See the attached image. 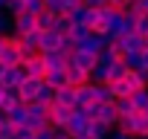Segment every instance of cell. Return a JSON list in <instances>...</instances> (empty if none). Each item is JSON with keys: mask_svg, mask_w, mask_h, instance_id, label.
<instances>
[{"mask_svg": "<svg viewBox=\"0 0 148 139\" xmlns=\"http://www.w3.org/2000/svg\"><path fill=\"white\" fill-rule=\"evenodd\" d=\"M23 78H26V73H23L21 64H12V67L0 70V87H18Z\"/></svg>", "mask_w": 148, "mask_h": 139, "instance_id": "cell-3", "label": "cell"}, {"mask_svg": "<svg viewBox=\"0 0 148 139\" xmlns=\"http://www.w3.org/2000/svg\"><path fill=\"white\" fill-rule=\"evenodd\" d=\"M82 6H87V9H102V6H108V0H82Z\"/></svg>", "mask_w": 148, "mask_h": 139, "instance_id": "cell-40", "label": "cell"}, {"mask_svg": "<svg viewBox=\"0 0 148 139\" xmlns=\"http://www.w3.org/2000/svg\"><path fill=\"white\" fill-rule=\"evenodd\" d=\"M87 81H90V76L84 73V70H76V67L67 64V84H70V87H82V84H87Z\"/></svg>", "mask_w": 148, "mask_h": 139, "instance_id": "cell-19", "label": "cell"}, {"mask_svg": "<svg viewBox=\"0 0 148 139\" xmlns=\"http://www.w3.org/2000/svg\"><path fill=\"white\" fill-rule=\"evenodd\" d=\"M108 6L116 9V12H125V9L131 6V0H108Z\"/></svg>", "mask_w": 148, "mask_h": 139, "instance_id": "cell-37", "label": "cell"}, {"mask_svg": "<svg viewBox=\"0 0 148 139\" xmlns=\"http://www.w3.org/2000/svg\"><path fill=\"white\" fill-rule=\"evenodd\" d=\"M70 26H73V20H70L67 15H55V20H52V32L67 35V32H70Z\"/></svg>", "mask_w": 148, "mask_h": 139, "instance_id": "cell-25", "label": "cell"}, {"mask_svg": "<svg viewBox=\"0 0 148 139\" xmlns=\"http://www.w3.org/2000/svg\"><path fill=\"white\" fill-rule=\"evenodd\" d=\"M0 70H3V64H0Z\"/></svg>", "mask_w": 148, "mask_h": 139, "instance_id": "cell-48", "label": "cell"}, {"mask_svg": "<svg viewBox=\"0 0 148 139\" xmlns=\"http://www.w3.org/2000/svg\"><path fill=\"white\" fill-rule=\"evenodd\" d=\"M18 38H21V44H23V46H38V41H41V29L35 26V29H29V32L18 35Z\"/></svg>", "mask_w": 148, "mask_h": 139, "instance_id": "cell-28", "label": "cell"}, {"mask_svg": "<svg viewBox=\"0 0 148 139\" xmlns=\"http://www.w3.org/2000/svg\"><path fill=\"white\" fill-rule=\"evenodd\" d=\"M0 96H3V87H0Z\"/></svg>", "mask_w": 148, "mask_h": 139, "instance_id": "cell-46", "label": "cell"}, {"mask_svg": "<svg viewBox=\"0 0 148 139\" xmlns=\"http://www.w3.org/2000/svg\"><path fill=\"white\" fill-rule=\"evenodd\" d=\"M6 119H9L15 127H23V125H26V104H23V102H21V104H15V107L6 113Z\"/></svg>", "mask_w": 148, "mask_h": 139, "instance_id": "cell-20", "label": "cell"}, {"mask_svg": "<svg viewBox=\"0 0 148 139\" xmlns=\"http://www.w3.org/2000/svg\"><path fill=\"white\" fill-rule=\"evenodd\" d=\"M87 104H93V81L76 87V107H87Z\"/></svg>", "mask_w": 148, "mask_h": 139, "instance_id": "cell-18", "label": "cell"}, {"mask_svg": "<svg viewBox=\"0 0 148 139\" xmlns=\"http://www.w3.org/2000/svg\"><path fill=\"white\" fill-rule=\"evenodd\" d=\"M52 133H55V127H44V130H35L32 139H52Z\"/></svg>", "mask_w": 148, "mask_h": 139, "instance_id": "cell-38", "label": "cell"}, {"mask_svg": "<svg viewBox=\"0 0 148 139\" xmlns=\"http://www.w3.org/2000/svg\"><path fill=\"white\" fill-rule=\"evenodd\" d=\"M139 139H148V136H139Z\"/></svg>", "mask_w": 148, "mask_h": 139, "instance_id": "cell-47", "label": "cell"}, {"mask_svg": "<svg viewBox=\"0 0 148 139\" xmlns=\"http://www.w3.org/2000/svg\"><path fill=\"white\" fill-rule=\"evenodd\" d=\"M116 44H119L122 52H142V49H145V41H142V35H136V32H125L122 38H116Z\"/></svg>", "mask_w": 148, "mask_h": 139, "instance_id": "cell-6", "label": "cell"}, {"mask_svg": "<svg viewBox=\"0 0 148 139\" xmlns=\"http://www.w3.org/2000/svg\"><path fill=\"white\" fill-rule=\"evenodd\" d=\"M0 35H12V15L0 9Z\"/></svg>", "mask_w": 148, "mask_h": 139, "instance_id": "cell-32", "label": "cell"}, {"mask_svg": "<svg viewBox=\"0 0 148 139\" xmlns=\"http://www.w3.org/2000/svg\"><path fill=\"white\" fill-rule=\"evenodd\" d=\"M15 125L9 122V119H3V122H0V139H15Z\"/></svg>", "mask_w": 148, "mask_h": 139, "instance_id": "cell-33", "label": "cell"}, {"mask_svg": "<svg viewBox=\"0 0 148 139\" xmlns=\"http://www.w3.org/2000/svg\"><path fill=\"white\" fill-rule=\"evenodd\" d=\"M21 67H23V73H26L29 78H44V73H47V67H44L41 55H38V58H32V61H23Z\"/></svg>", "mask_w": 148, "mask_h": 139, "instance_id": "cell-17", "label": "cell"}, {"mask_svg": "<svg viewBox=\"0 0 148 139\" xmlns=\"http://www.w3.org/2000/svg\"><path fill=\"white\" fill-rule=\"evenodd\" d=\"M21 38L18 35H6L3 41V49H0V64L3 67H12V64H21Z\"/></svg>", "mask_w": 148, "mask_h": 139, "instance_id": "cell-1", "label": "cell"}, {"mask_svg": "<svg viewBox=\"0 0 148 139\" xmlns=\"http://www.w3.org/2000/svg\"><path fill=\"white\" fill-rule=\"evenodd\" d=\"M125 73H128V67H125L122 61H113V64H110V70H108V84H110V81H119Z\"/></svg>", "mask_w": 148, "mask_h": 139, "instance_id": "cell-27", "label": "cell"}, {"mask_svg": "<svg viewBox=\"0 0 148 139\" xmlns=\"http://www.w3.org/2000/svg\"><path fill=\"white\" fill-rule=\"evenodd\" d=\"M93 102H96V104H108V102H113L110 87H108V84H93Z\"/></svg>", "mask_w": 148, "mask_h": 139, "instance_id": "cell-21", "label": "cell"}, {"mask_svg": "<svg viewBox=\"0 0 148 139\" xmlns=\"http://www.w3.org/2000/svg\"><path fill=\"white\" fill-rule=\"evenodd\" d=\"M113 107L119 116H131L134 113V104H131V96H122V99H113Z\"/></svg>", "mask_w": 148, "mask_h": 139, "instance_id": "cell-26", "label": "cell"}, {"mask_svg": "<svg viewBox=\"0 0 148 139\" xmlns=\"http://www.w3.org/2000/svg\"><path fill=\"white\" fill-rule=\"evenodd\" d=\"M108 139H134L131 133H125V130H119V127H113L110 133H108Z\"/></svg>", "mask_w": 148, "mask_h": 139, "instance_id": "cell-39", "label": "cell"}, {"mask_svg": "<svg viewBox=\"0 0 148 139\" xmlns=\"http://www.w3.org/2000/svg\"><path fill=\"white\" fill-rule=\"evenodd\" d=\"M142 113H145V116H148V107H145V110H142Z\"/></svg>", "mask_w": 148, "mask_h": 139, "instance_id": "cell-45", "label": "cell"}, {"mask_svg": "<svg viewBox=\"0 0 148 139\" xmlns=\"http://www.w3.org/2000/svg\"><path fill=\"white\" fill-rule=\"evenodd\" d=\"M55 104H64V107H76V87H70V84L58 87V90H55Z\"/></svg>", "mask_w": 148, "mask_h": 139, "instance_id": "cell-15", "label": "cell"}, {"mask_svg": "<svg viewBox=\"0 0 148 139\" xmlns=\"http://www.w3.org/2000/svg\"><path fill=\"white\" fill-rule=\"evenodd\" d=\"M26 127L35 133V130H44V127H49V122H47L44 116H29V113H26Z\"/></svg>", "mask_w": 148, "mask_h": 139, "instance_id": "cell-30", "label": "cell"}, {"mask_svg": "<svg viewBox=\"0 0 148 139\" xmlns=\"http://www.w3.org/2000/svg\"><path fill=\"white\" fill-rule=\"evenodd\" d=\"M142 41H145V49H148V35H142Z\"/></svg>", "mask_w": 148, "mask_h": 139, "instance_id": "cell-44", "label": "cell"}, {"mask_svg": "<svg viewBox=\"0 0 148 139\" xmlns=\"http://www.w3.org/2000/svg\"><path fill=\"white\" fill-rule=\"evenodd\" d=\"M23 99H21V90L18 87H3V96H0V110L3 113H9L15 104H21Z\"/></svg>", "mask_w": 148, "mask_h": 139, "instance_id": "cell-11", "label": "cell"}, {"mask_svg": "<svg viewBox=\"0 0 148 139\" xmlns=\"http://www.w3.org/2000/svg\"><path fill=\"white\" fill-rule=\"evenodd\" d=\"M35 102H38V104H52V102H55V90H52V87H47V84H41V90H38Z\"/></svg>", "mask_w": 148, "mask_h": 139, "instance_id": "cell-29", "label": "cell"}, {"mask_svg": "<svg viewBox=\"0 0 148 139\" xmlns=\"http://www.w3.org/2000/svg\"><path fill=\"white\" fill-rule=\"evenodd\" d=\"M105 46H108V41L90 32V35H87V38H84V41H82V44H79L76 49H84V52H90V55H99V52H102Z\"/></svg>", "mask_w": 148, "mask_h": 139, "instance_id": "cell-12", "label": "cell"}, {"mask_svg": "<svg viewBox=\"0 0 148 139\" xmlns=\"http://www.w3.org/2000/svg\"><path fill=\"white\" fill-rule=\"evenodd\" d=\"M87 122H90V116L82 110V107H73V116H70V122H67V133L70 136H76V133H84L87 130Z\"/></svg>", "mask_w": 148, "mask_h": 139, "instance_id": "cell-4", "label": "cell"}, {"mask_svg": "<svg viewBox=\"0 0 148 139\" xmlns=\"http://www.w3.org/2000/svg\"><path fill=\"white\" fill-rule=\"evenodd\" d=\"M3 41H6V35H0V49H3Z\"/></svg>", "mask_w": 148, "mask_h": 139, "instance_id": "cell-43", "label": "cell"}, {"mask_svg": "<svg viewBox=\"0 0 148 139\" xmlns=\"http://www.w3.org/2000/svg\"><path fill=\"white\" fill-rule=\"evenodd\" d=\"M52 20H55V15L52 12H47V9H41L38 15H35V26L44 32V29H52Z\"/></svg>", "mask_w": 148, "mask_h": 139, "instance_id": "cell-23", "label": "cell"}, {"mask_svg": "<svg viewBox=\"0 0 148 139\" xmlns=\"http://www.w3.org/2000/svg\"><path fill=\"white\" fill-rule=\"evenodd\" d=\"M67 35H70V38H73V44H76V46H79V44H82V41H84V38H87V35H90V29H87V26H84V23H73V26H70V32H67Z\"/></svg>", "mask_w": 148, "mask_h": 139, "instance_id": "cell-22", "label": "cell"}, {"mask_svg": "<svg viewBox=\"0 0 148 139\" xmlns=\"http://www.w3.org/2000/svg\"><path fill=\"white\" fill-rule=\"evenodd\" d=\"M41 81H44L47 87H52V90L64 87V84H67V67H64V70H47Z\"/></svg>", "mask_w": 148, "mask_h": 139, "instance_id": "cell-13", "label": "cell"}, {"mask_svg": "<svg viewBox=\"0 0 148 139\" xmlns=\"http://www.w3.org/2000/svg\"><path fill=\"white\" fill-rule=\"evenodd\" d=\"M41 84H44L41 78H29V76H26V78L18 84V90H21V99H23V102H35V96H38Z\"/></svg>", "mask_w": 148, "mask_h": 139, "instance_id": "cell-9", "label": "cell"}, {"mask_svg": "<svg viewBox=\"0 0 148 139\" xmlns=\"http://www.w3.org/2000/svg\"><path fill=\"white\" fill-rule=\"evenodd\" d=\"M29 29H35V15L32 12H18V15H12V35H23V32H29Z\"/></svg>", "mask_w": 148, "mask_h": 139, "instance_id": "cell-5", "label": "cell"}, {"mask_svg": "<svg viewBox=\"0 0 148 139\" xmlns=\"http://www.w3.org/2000/svg\"><path fill=\"white\" fill-rule=\"evenodd\" d=\"M96 119H99V122H105L108 127H116V122H119V113H116L113 102H108V104H99V107H96Z\"/></svg>", "mask_w": 148, "mask_h": 139, "instance_id": "cell-10", "label": "cell"}, {"mask_svg": "<svg viewBox=\"0 0 148 139\" xmlns=\"http://www.w3.org/2000/svg\"><path fill=\"white\" fill-rule=\"evenodd\" d=\"M70 116H73V107H64V104H47V122H49V127H55V130H64L67 127V122H70Z\"/></svg>", "mask_w": 148, "mask_h": 139, "instance_id": "cell-2", "label": "cell"}, {"mask_svg": "<svg viewBox=\"0 0 148 139\" xmlns=\"http://www.w3.org/2000/svg\"><path fill=\"white\" fill-rule=\"evenodd\" d=\"M142 70H148V49H142Z\"/></svg>", "mask_w": 148, "mask_h": 139, "instance_id": "cell-42", "label": "cell"}, {"mask_svg": "<svg viewBox=\"0 0 148 139\" xmlns=\"http://www.w3.org/2000/svg\"><path fill=\"white\" fill-rule=\"evenodd\" d=\"M3 9H6L9 15H18V12H23V0H6Z\"/></svg>", "mask_w": 148, "mask_h": 139, "instance_id": "cell-35", "label": "cell"}, {"mask_svg": "<svg viewBox=\"0 0 148 139\" xmlns=\"http://www.w3.org/2000/svg\"><path fill=\"white\" fill-rule=\"evenodd\" d=\"M52 139H73V136H70L67 130H55V133H52Z\"/></svg>", "mask_w": 148, "mask_h": 139, "instance_id": "cell-41", "label": "cell"}, {"mask_svg": "<svg viewBox=\"0 0 148 139\" xmlns=\"http://www.w3.org/2000/svg\"><path fill=\"white\" fill-rule=\"evenodd\" d=\"M70 67H76V70H84V73L90 76V70L96 67V55H90V52H84V49H76L70 55Z\"/></svg>", "mask_w": 148, "mask_h": 139, "instance_id": "cell-7", "label": "cell"}, {"mask_svg": "<svg viewBox=\"0 0 148 139\" xmlns=\"http://www.w3.org/2000/svg\"><path fill=\"white\" fill-rule=\"evenodd\" d=\"M134 32H136V35H148V15H136V20H134Z\"/></svg>", "mask_w": 148, "mask_h": 139, "instance_id": "cell-34", "label": "cell"}, {"mask_svg": "<svg viewBox=\"0 0 148 139\" xmlns=\"http://www.w3.org/2000/svg\"><path fill=\"white\" fill-rule=\"evenodd\" d=\"M41 61H44V67H47V70H64V67L70 64V58H67L61 49H49V52H41Z\"/></svg>", "mask_w": 148, "mask_h": 139, "instance_id": "cell-8", "label": "cell"}, {"mask_svg": "<svg viewBox=\"0 0 148 139\" xmlns=\"http://www.w3.org/2000/svg\"><path fill=\"white\" fill-rule=\"evenodd\" d=\"M131 3H134V0H131Z\"/></svg>", "mask_w": 148, "mask_h": 139, "instance_id": "cell-49", "label": "cell"}, {"mask_svg": "<svg viewBox=\"0 0 148 139\" xmlns=\"http://www.w3.org/2000/svg\"><path fill=\"white\" fill-rule=\"evenodd\" d=\"M110 130H113V127H108L105 122H99V119H90L84 133H87L90 139H108V133H110Z\"/></svg>", "mask_w": 148, "mask_h": 139, "instance_id": "cell-16", "label": "cell"}, {"mask_svg": "<svg viewBox=\"0 0 148 139\" xmlns=\"http://www.w3.org/2000/svg\"><path fill=\"white\" fill-rule=\"evenodd\" d=\"M131 104H134V110H145V107H148V87L131 93Z\"/></svg>", "mask_w": 148, "mask_h": 139, "instance_id": "cell-24", "label": "cell"}, {"mask_svg": "<svg viewBox=\"0 0 148 139\" xmlns=\"http://www.w3.org/2000/svg\"><path fill=\"white\" fill-rule=\"evenodd\" d=\"M44 9L52 12V15H64L67 12V3H64V0H44Z\"/></svg>", "mask_w": 148, "mask_h": 139, "instance_id": "cell-31", "label": "cell"}, {"mask_svg": "<svg viewBox=\"0 0 148 139\" xmlns=\"http://www.w3.org/2000/svg\"><path fill=\"white\" fill-rule=\"evenodd\" d=\"M23 9L32 12V15H38V12L44 9V0H23Z\"/></svg>", "mask_w": 148, "mask_h": 139, "instance_id": "cell-36", "label": "cell"}, {"mask_svg": "<svg viewBox=\"0 0 148 139\" xmlns=\"http://www.w3.org/2000/svg\"><path fill=\"white\" fill-rule=\"evenodd\" d=\"M58 44H61V35L52 32V29H44L41 32V41H38V49L41 52H49V49H58Z\"/></svg>", "mask_w": 148, "mask_h": 139, "instance_id": "cell-14", "label": "cell"}]
</instances>
